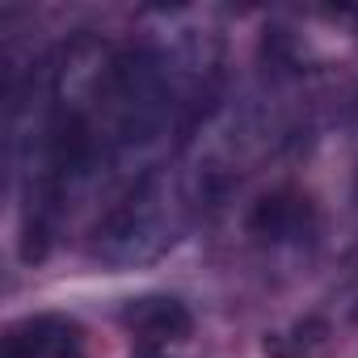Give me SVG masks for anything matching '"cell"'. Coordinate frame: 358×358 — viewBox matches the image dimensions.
Returning a JSON list of instances; mask_svg holds the SVG:
<instances>
[{"instance_id": "cell-4", "label": "cell", "mask_w": 358, "mask_h": 358, "mask_svg": "<svg viewBox=\"0 0 358 358\" xmlns=\"http://www.w3.org/2000/svg\"><path fill=\"white\" fill-rule=\"evenodd\" d=\"M312 228V207L308 199L299 194H274V199H262L249 215V232L262 236V241H299L308 236Z\"/></svg>"}, {"instance_id": "cell-2", "label": "cell", "mask_w": 358, "mask_h": 358, "mask_svg": "<svg viewBox=\"0 0 358 358\" xmlns=\"http://www.w3.org/2000/svg\"><path fill=\"white\" fill-rule=\"evenodd\" d=\"M0 358H85V329L59 312H34L9 324Z\"/></svg>"}, {"instance_id": "cell-5", "label": "cell", "mask_w": 358, "mask_h": 358, "mask_svg": "<svg viewBox=\"0 0 358 358\" xmlns=\"http://www.w3.org/2000/svg\"><path fill=\"white\" fill-rule=\"evenodd\" d=\"M135 358H169V354H164V350H148V345H139V354H135Z\"/></svg>"}, {"instance_id": "cell-1", "label": "cell", "mask_w": 358, "mask_h": 358, "mask_svg": "<svg viewBox=\"0 0 358 358\" xmlns=\"http://www.w3.org/2000/svg\"><path fill=\"white\" fill-rule=\"evenodd\" d=\"M203 194L186 177V169L169 160L164 169L148 173L143 182H135L122 199H114L101 211L93 253L106 266H148L160 253H169L177 241L186 236V228L203 211Z\"/></svg>"}, {"instance_id": "cell-3", "label": "cell", "mask_w": 358, "mask_h": 358, "mask_svg": "<svg viewBox=\"0 0 358 358\" xmlns=\"http://www.w3.org/2000/svg\"><path fill=\"white\" fill-rule=\"evenodd\" d=\"M122 320L131 324V333L139 337V345L148 350H164L169 341H182L190 337V312L182 299H173V295H143V299H131Z\"/></svg>"}]
</instances>
